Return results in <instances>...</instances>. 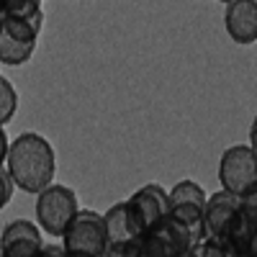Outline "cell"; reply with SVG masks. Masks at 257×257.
I'll return each instance as SVG.
<instances>
[{
    "label": "cell",
    "instance_id": "ba28073f",
    "mask_svg": "<svg viewBox=\"0 0 257 257\" xmlns=\"http://www.w3.org/2000/svg\"><path fill=\"white\" fill-rule=\"evenodd\" d=\"M41 226L29 219H13L6 224L0 237V257H39L44 249Z\"/></svg>",
    "mask_w": 257,
    "mask_h": 257
},
{
    "label": "cell",
    "instance_id": "2e32d148",
    "mask_svg": "<svg viewBox=\"0 0 257 257\" xmlns=\"http://www.w3.org/2000/svg\"><path fill=\"white\" fill-rule=\"evenodd\" d=\"M249 147H252V152L257 155V116L252 118V126H249Z\"/></svg>",
    "mask_w": 257,
    "mask_h": 257
},
{
    "label": "cell",
    "instance_id": "d6986e66",
    "mask_svg": "<svg viewBox=\"0 0 257 257\" xmlns=\"http://www.w3.org/2000/svg\"><path fill=\"white\" fill-rule=\"evenodd\" d=\"M249 257H257V244L252 247V254H249Z\"/></svg>",
    "mask_w": 257,
    "mask_h": 257
},
{
    "label": "cell",
    "instance_id": "277c9868",
    "mask_svg": "<svg viewBox=\"0 0 257 257\" xmlns=\"http://www.w3.org/2000/svg\"><path fill=\"white\" fill-rule=\"evenodd\" d=\"M64 252L72 254H88V257H105L108 254V234H105L103 224V213L90 211V208H80V213L72 219L62 237Z\"/></svg>",
    "mask_w": 257,
    "mask_h": 257
},
{
    "label": "cell",
    "instance_id": "52a82bcc",
    "mask_svg": "<svg viewBox=\"0 0 257 257\" xmlns=\"http://www.w3.org/2000/svg\"><path fill=\"white\" fill-rule=\"evenodd\" d=\"M128 201V208H132L134 219L142 229V237L155 229L157 224H162L165 219H170L173 213V201H170V190H165L160 183H147L142 185L137 193L126 198Z\"/></svg>",
    "mask_w": 257,
    "mask_h": 257
},
{
    "label": "cell",
    "instance_id": "ffe728a7",
    "mask_svg": "<svg viewBox=\"0 0 257 257\" xmlns=\"http://www.w3.org/2000/svg\"><path fill=\"white\" fill-rule=\"evenodd\" d=\"M188 257H198V254H196V252H190V254H188Z\"/></svg>",
    "mask_w": 257,
    "mask_h": 257
},
{
    "label": "cell",
    "instance_id": "3957f363",
    "mask_svg": "<svg viewBox=\"0 0 257 257\" xmlns=\"http://www.w3.org/2000/svg\"><path fill=\"white\" fill-rule=\"evenodd\" d=\"M77 213H80L77 193L67 185L54 183L36 196V224L41 226V231L52 234V237L62 239Z\"/></svg>",
    "mask_w": 257,
    "mask_h": 257
},
{
    "label": "cell",
    "instance_id": "8fae6325",
    "mask_svg": "<svg viewBox=\"0 0 257 257\" xmlns=\"http://www.w3.org/2000/svg\"><path fill=\"white\" fill-rule=\"evenodd\" d=\"M103 224H105V234H108L111 244H132L142 237V229L134 219L132 208H128V201L113 203L103 213Z\"/></svg>",
    "mask_w": 257,
    "mask_h": 257
},
{
    "label": "cell",
    "instance_id": "30bf717a",
    "mask_svg": "<svg viewBox=\"0 0 257 257\" xmlns=\"http://www.w3.org/2000/svg\"><path fill=\"white\" fill-rule=\"evenodd\" d=\"M224 29L234 44L257 41V3L254 0H231L224 8Z\"/></svg>",
    "mask_w": 257,
    "mask_h": 257
},
{
    "label": "cell",
    "instance_id": "e0dca14e",
    "mask_svg": "<svg viewBox=\"0 0 257 257\" xmlns=\"http://www.w3.org/2000/svg\"><path fill=\"white\" fill-rule=\"evenodd\" d=\"M105 257H126V244H111Z\"/></svg>",
    "mask_w": 257,
    "mask_h": 257
},
{
    "label": "cell",
    "instance_id": "4fadbf2b",
    "mask_svg": "<svg viewBox=\"0 0 257 257\" xmlns=\"http://www.w3.org/2000/svg\"><path fill=\"white\" fill-rule=\"evenodd\" d=\"M16 111H18V93L8 77H0V121H3V126L16 116Z\"/></svg>",
    "mask_w": 257,
    "mask_h": 257
},
{
    "label": "cell",
    "instance_id": "5b68a950",
    "mask_svg": "<svg viewBox=\"0 0 257 257\" xmlns=\"http://www.w3.org/2000/svg\"><path fill=\"white\" fill-rule=\"evenodd\" d=\"M170 201H173V216L180 226L188 229L193 242H203L206 231V203L208 193L196 183V180H178L170 188Z\"/></svg>",
    "mask_w": 257,
    "mask_h": 257
},
{
    "label": "cell",
    "instance_id": "8992f818",
    "mask_svg": "<svg viewBox=\"0 0 257 257\" xmlns=\"http://www.w3.org/2000/svg\"><path fill=\"white\" fill-rule=\"evenodd\" d=\"M219 180L221 188L234 196H244L257 185V155L249 144H234L224 149L219 160Z\"/></svg>",
    "mask_w": 257,
    "mask_h": 257
},
{
    "label": "cell",
    "instance_id": "6da1fadb",
    "mask_svg": "<svg viewBox=\"0 0 257 257\" xmlns=\"http://www.w3.org/2000/svg\"><path fill=\"white\" fill-rule=\"evenodd\" d=\"M8 173L16 180V188L24 193L39 196L41 190L54 185L57 173V155L49 139H44L36 132H24L11 142V152L3 162Z\"/></svg>",
    "mask_w": 257,
    "mask_h": 257
},
{
    "label": "cell",
    "instance_id": "5bb4252c",
    "mask_svg": "<svg viewBox=\"0 0 257 257\" xmlns=\"http://www.w3.org/2000/svg\"><path fill=\"white\" fill-rule=\"evenodd\" d=\"M0 180H3V196H0V203H8L11 201V196H13V188H16V180H13V175L8 173V167L3 165V170H0Z\"/></svg>",
    "mask_w": 257,
    "mask_h": 257
},
{
    "label": "cell",
    "instance_id": "7a4b0ae2",
    "mask_svg": "<svg viewBox=\"0 0 257 257\" xmlns=\"http://www.w3.org/2000/svg\"><path fill=\"white\" fill-rule=\"evenodd\" d=\"M196 247L185 226H180L173 216L149 229L144 237L126 244V257H188Z\"/></svg>",
    "mask_w": 257,
    "mask_h": 257
},
{
    "label": "cell",
    "instance_id": "ac0fdd59",
    "mask_svg": "<svg viewBox=\"0 0 257 257\" xmlns=\"http://www.w3.org/2000/svg\"><path fill=\"white\" fill-rule=\"evenodd\" d=\"M67 257H88V254H72V252H67Z\"/></svg>",
    "mask_w": 257,
    "mask_h": 257
},
{
    "label": "cell",
    "instance_id": "9c48e42d",
    "mask_svg": "<svg viewBox=\"0 0 257 257\" xmlns=\"http://www.w3.org/2000/svg\"><path fill=\"white\" fill-rule=\"evenodd\" d=\"M239 206H242V196H234V193H229L224 188H219L216 193H211L208 203H206V231H203V239L221 244L224 234H226L229 224L234 221V216H237Z\"/></svg>",
    "mask_w": 257,
    "mask_h": 257
},
{
    "label": "cell",
    "instance_id": "9a60e30c",
    "mask_svg": "<svg viewBox=\"0 0 257 257\" xmlns=\"http://www.w3.org/2000/svg\"><path fill=\"white\" fill-rule=\"evenodd\" d=\"M39 257H67V252H64L62 242H47Z\"/></svg>",
    "mask_w": 257,
    "mask_h": 257
},
{
    "label": "cell",
    "instance_id": "7c38bea8",
    "mask_svg": "<svg viewBox=\"0 0 257 257\" xmlns=\"http://www.w3.org/2000/svg\"><path fill=\"white\" fill-rule=\"evenodd\" d=\"M36 52V41H24L16 39L11 34L0 31V59H3L6 67H18V64H26Z\"/></svg>",
    "mask_w": 257,
    "mask_h": 257
}]
</instances>
